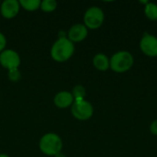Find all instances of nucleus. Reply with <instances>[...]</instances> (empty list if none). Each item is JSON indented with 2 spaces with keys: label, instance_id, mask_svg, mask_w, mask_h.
I'll return each instance as SVG.
<instances>
[{
  "label": "nucleus",
  "instance_id": "1",
  "mask_svg": "<svg viewBox=\"0 0 157 157\" xmlns=\"http://www.w3.org/2000/svg\"><path fill=\"white\" fill-rule=\"evenodd\" d=\"M75 52V45L74 43L67 38L62 37L58 39L51 49V56L52 58L58 62L63 63L69 60Z\"/></svg>",
  "mask_w": 157,
  "mask_h": 157
},
{
  "label": "nucleus",
  "instance_id": "2",
  "mask_svg": "<svg viewBox=\"0 0 157 157\" xmlns=\"http://www.w3.org/2000/svg\"><path fill=\"white\" fill-rule=\"evenodd\" d=\"M40 151L48 155L53 156L60 154L63 148V142L60 136L53 132H49L44 134L40 140Z\"/></svg>",
  "mask_w": 157,
  "mask_h": 157
},
{
  "label": "nucleus",
  "instance_id": "3",
  "mask_svg": "<svg viewBox=\"0 0 157 157\" xmlns=\"http://www.w3.org/2000/svg\"><path fill=\"white\" fill-rule=\"evenodd\" d=\"M133 65L132 55L126 51L116 52L109 60V67L116 73H124Z\"/></svg>",
  "mask_w": 157,
  "mask_h": 157
},
{
  "label": "nucleus",
  "instance_id": "4",
  "mask_svg": "<svg viewBox=\"0 0 157 157\" xmlns=\"http://www.w3.org/2000/svg\"><path fill=\"white\" fill-rule=\"evenodd\" d=\"M71 112L75 119L79 121H86L92 117L94 108L90 102L85 99L75 100L71 108Z\"/></svg>",
  "mask_w": 157,
  "mask_h": 157
},
{
  "label": "nucleus",
  "instance_id": "5",
  "mask_svg": "<svg viewBox=\"0 0 157 157\" xmlns=\"http://www.w3.org/2000/svg\"><path fill=\"white\" fill-rule=\"evenodd\" d=\"M84 22L87 29H97L104 22V12L98 6H91L85 13Z\"/></svg>",
  "mask_w": 157,
  "mask_h": 157
},
{
  "label": "nucleus",
  "instance_id": "6",
  "mask_svg": "<svg viewBox=\"0 0 157 157\" xmlns=\"http://www.w3.org/2000/svg\"><path fill=\"white\" fill-rule=\"evenodd\" d=\"M0 64L8 71L17 69L20 64V57L14 50H4L0 52Z\"/></svg>",
  "mask_w": 157,
  "mask_h": 157
},
{
  "label": "nucleus",
  "instance_id": "7",
  "mask_svg": "<svg viewBox=\"0 0 157 157\" xmlns=\"http://www.w3.org/2000/svg\"><path fill=\"white\" fill-rule=\"evenodd\" d=\"M142 52L150 57L157 56V38L154 35L145 33L140 42Z\"/></svg>",
  "mask_w": 157,
  "mask_h": 157
},
{
  "label": "nucleus",
  "instance_id": "8",
  "mask_svg": "<svg viewBox=\"0 0 157 157\" xmlns=\"http://www.w3.org/2000/svg\"><path fill=\"white\" fill-rule=\"evenodd\" d=\"M19 2L17 0H5L1 4V15L7 19L15 17L19 11Z\"/></svg>",
  "mask_w": 157,
  "mask_h": 157
},
{
  "label": "nucleus",
  "instance_id": "9",
  "mask_svg": "<svg viewBox=\"0 0 157 157\" xmlns=\"http://www.w3.org/2000/svg\"><path fill=\"white\" fill-rule=\"evenodd\" d=\"M88 34L87 28L85 24H75L68 31V39L74 42H80L84 40Z\"/></svg>",
  "mask_w": 157,
  "mask_h": 157
},
{
  "label": "nucleus",
  "instance_id": "10",
  "mask_svg": "<svg viewBox=\"0 0 157 157\" xmlns=\"http://www.w3.org/2000/svg\"><path fill=\"white\" fill-rule=\"evenodd\" d=\"M54 104L59 109H65L73 105L75 98L72 93L68 91H61L57 93L54 97Z\"/></svg>",
  "mask_w": 157,
  "mask_h": 157
},
{
  "label": "nucleus",
  "instance_id": "11",
  "mask_svg": "<svg viewBox=\"0 0 157 157\" xmlns=\"http://www.w3.org/2000/svg\"><path fill=\"white\" fill-rule=\"evenodd\" d=\"M94 66L99 71H107L109 68V59L103 53H98L93 58Z\"/></svg>",
  "mask_w": 157,
  "mask_h": 157
},
{
  "label": "nucleus",
  "instance_id": "12",
  "mask_svg": "<svg viewBox=\"0 0 157 157\" xmlns=\"http://www.w3.org/2000/svg\"><path fill=\"white\" fill-rule=\"evenodd\" d=\"M19 5L27 11H35L40 7V0H20Z\"/></svg>",
  "mask_w": 157,
  "mask_h": 157
},
{
  "label": "nucleus",
  "instance_id": "13",
  "mask_svg": "<svg viewBox=\"0 0 157 157\" xmlns=\"http://www.w3.org/2000/svg\"><path fill=\"white\" fill-rule=\"evenodd\" d=\"M146 17L151 20H157V5L155 3H147L144 8Z\"/></svg>",
  "mask_w": 157,
  "mask_h": 157
},
{
  "label": "nucleus",
  "instance_id": "14",
  "mask_svg": "<svg viewBox=\"0 0 157 157\" xmlns=\"http://www.w3.org/2000/svg\"><path fill=\"white\" fill-rule=\"evenodd\" d=\"M57 7V2L55 0H43L40 3V9L44 12H52Z\"/></svg>",
  "mask_w": 157,
  "mask_h": 157
},
{
  "label": "nucleus",
  "instance_id": "15",
  "mask_svg": "<svg viewBox=\"0 0 157 157\" xmlns=\"http://www.w3.org/2000/svg\"><path fill=\"white\" fill-rule=\"evenodd\" d=\"M72 95L75 98V100H82L85 98V96H86V89L83 86H75L74 88H73V92H72Z\"/></svg>",
  "mask_w": 157,
  "mask_h": 157
},
{
  "label": "nucleus",
  "instance_id": "16",
  "mask_svg": "<svg viewBox=\"0 0 157 157\" xmlns=\"http://www.w3.org/2000/svg\"><path fill=\"white\" fill-rule=\"evenodd\" d=\"M8 76L9 78L12 80V81H17L19 78H20V74H19V71L18 69H15V70H11L9 71V74H8Z\"/></svg>",
  "mask_w": 157,
  "mask_h": 157
},
{
  "label": "nucleus",
  "instance_id": "17",
  "mask_svg": "<svg viewBox=\"0 0 157 157\" xmlns=\"http://www.w3.org/2000/svg\"><path fill=\"white\" fill-rule=\"evenodd\" d=\"M6 45V39L5 35L0 32V52H1L4 51Z\"/></svg>",
  "mask_w": 157,
  "mask_h": 157
},
{
  "label": "nucleus",
  "instance_id": "18",
  "mask_svg": "<svg viewBox=\"0 0 157 157\" xmlns=\"http://www.w3.org/2000/svg\"><path fill=\"white\" fill-rule=\"evenodd\" d=\"M150 131H151V132L154 135H157V120H155V121H153V123L151 124Z\"/></svg>",
  "mask_w": 157,
  "mask_h": 157
},
{
  "label": "nucleus",
  "instance_id": "19",
  "mask_svg": "<svg viewBox=\"0 0 157 157\" xmlns=\"http://www.w3.org/2000/svg\"><path fill=\"white\" fill-rule=\"evenodd\" d=\"M0 157H9L7 155H5V154H0Z\"/></svg>",
  "mask_w": 157,
  "mask_h": 157
}]
</instances>
